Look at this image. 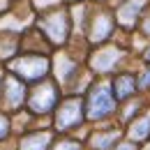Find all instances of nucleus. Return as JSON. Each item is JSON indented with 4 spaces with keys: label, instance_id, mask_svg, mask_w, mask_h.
Wrapping results in <instances>:
<instances>
[{
    "label": "nucleus",
    "instance_id": "22",
    "mask_svg": "<svg viewBox=\"0 0 150 150\" xmlns=\"http://www.w3.org/2000/svg\"><path fill=\"white\" fill-rule=\"evenodd\" d=\"M146 58H148V60H150V46H148V51H146Z\"/></svg>",
    "mask_w": 150,
    "mask_h": 150
},
{
    "label": "nucleus",
    "instance_id": "14",
    "mask_svg": "<svg viewBox=\"0 0 150 150\" xmlns=\"http://www.w3.org/2000/svg\"><path fill=\"white\" fill-rule=\"evenodd\" d=\"M113 141H118V132H104V134H95L93 136V148L97 150H106L113 146Z\"/></svg>",
    "mask_w": 150,
    "mask_h": 150
},
{
    "label": "nucleus",
    "instance_id": "10",
    "mask_svg": "<svg viewBox=\"0 0 150 150\" xmlns=\"http://www.w3.org/2000/svg\"><path fill=\"white\" fill-rule=\"evenodd\" d=\"M150 136V113H146L143 118L134 120L129 127V139L132 141H143Z\"/></svg>",
    "mask_w": 150,
    "mask_h": 150
},
{
    "label": "nucleus",
    "instance_id": "4",
    "mask_svg": "<svg viewBox=\"0 0 150 150\" xmlns=\"http://www.w3.org/2000/svg\"><path fill=\"white\" fill-rule=\"evenodd\" d=\"M56 99H58L56 88H53L51 83H42L37 90L33 93V97H30V109L35 113H49L53 109Z\"/></svg>",
    "mask_w": 150,
    "mask_h": 150
},
{
    "label": "nucleus",
    "instance_id": "23",
    "mask_svg": "<svg viewBox=\"0 0 150 150\" xmlns=\"http://www.w3.org/2000/svg\"><path fill=\"white\" fill-rule=\"evenodd\" d=\"M143 150H150V146H146V148H143Z\"/></svg>",
    "mask_w": 150,
    "mask_h": 150
},
{
    "label": "nucleus",
    "instance_id": "13",
    "mask_svg": "<svg viewBox=\"0 0 150 150\" xmlns=\"http://www.w3.org/2000/svg\"><path fill=\"white\" fill-rule=\"evenodd\" d=\"M134 88H136V81L132 79V76H118L115 79V83H113V90H115V95L118 97H129L132 93H134Z\"/></svg>",
    "mask_w": 150,
    "mask_h": 150
},
{
    "label": "nucleus",
    "instance_id": "2",
    "mask_svg": "<svg viewBox=\"0 0 150 150\" xmlns=\"http://www.w3.org/2000/svg\"><path fill=\"white\" fill-rule=\"evenodd\" d=\"M9 67H12L16 74H21L23 79H28V81H35V79H39V76L46 74V69H49V62H46L44 58L28 56V58H19V60H14Z\"/></svg>",
    "mask_w": 150,
    "mask_h": 150
},
{
    "label": "nucleus",
    "instance_id": "8",
    "mask_svg": "<svg viewBox=\"0 0 150 150\" xmlns=\"http://www.w3.org/2000/svg\"><path fill=\"white\" fill-rule=\"evenodd\" d=\"M23 95H25V88L21 86V81L16 79H7L5 81V99H7V106L9 109H16L21 102H23Z\"/></svg>",
    "mask_w": 150,
    "mask_h": 150
},
{
    "label": "nucleus",
    "instance_id": "5",
    "mask_svg": "<svg viewBox=\"0 0 150 150\" xmlns=\"http://www.w3.org/2000/svg\"><path fill=\"white\" fill-rule=\"evenodd\" d=\"M81 122V102L79 99H69L65 102L60 109H58L56 115V127L58 129H69Z\"/></svg>",
    "mask_w": 150,
    "mask_h": 150
},
{
    "label": "nucleus",
    "instance_id": "21",
    "mask_svg": "<svg viewBox=\"0 0 150 150\" xmlns=\"http://www.w3.org/2000/svg\"><path fill=\"white\" fill-rule=\"evenodd\" d=\"M5 7H7V0H0V12H2Z\"/></svg>",
    "mask_w": 150,
    "mask_h": 150
},
{
    "label": "nucleus",
    "instance_id": "6",
    "mask_svg": "<svg viewBox=\"0 0 150 150\" xmlns=\"http://www.w3.org/2000/svg\"><path fill=\"white\" fill-rule=\"evenodd\" d=\"M120 60V51L118 49H102V51H97L90 60V65H93L95 72H109L113 69V65Z\"/></svg>",
    "mask_w": 150,
    "mask_h": 150
},
{
    "label": "nucleus",
    "instance_id": "17",
    "mask_svg": "<svg viewBox=\"0 0 150 150\" xmlns=\"http://www.w3.org/2000/svg\"><path fill=\"white\" fill-rule=\"evenodd\" d=\"M139 86H141V88H150V69H148V72H143L141 81H139Z\"/></svg>",
    "mask_w": 150,
    "mask_h": 150
},
{
    "label": "nucleus",
    "instance_id": "11",
    "mask_svg": "<svg viewBox=\"0 0 150 150\" xmlns=\"http://www.w3.org/2000/svg\"><path fill=\"white\" fill-rule=\"evenodd\" d=\"M49 141H51V136H49L46 132H44V134H33V136H25V139L21 141L19 150H46Z\"/></svg>",
    "mask_w": 150,
    "mask_h": 150
},
{
    "label": "nucleus",
    "instance_id": "18",
    "mask_svg": "<svg viewBox=\"0 0 150 150\" xmlns=\"http://www.w3.org/2000/svg\"><path fill=\"white\" fill-rule=\"evenodd\" d=\"M58 0H35V5H37L39 9H44V7H49V5H56Z\"/></svg>",
    "mask_w": 150,
    "mask_h": 150
},
{
    "label": "nucleus",
    "instance_id": "19",
    "mask_svg": "<svg viewBox=\"0 0 150 150\" xmlns=\"http://www.w3.org/2000/svg\"><path fill=\"white\" fill-rule=\"evenodd\" d=\"M118 150H134V143H120Z\"/></svg>",
    "mask_w": 150,
    "mask_h": 150
},
{
    "label": "nucleus",
    "instance_id": "3",
    "mask_svg": "<svg viewBox=\"0 0 150 150\" xmlns=\"http://www.w3.org/2000/svg\"><path fill=\"white\" fill-rule=\"evenodd\" d=\"M39 28L53 39V42L62 44V42L67 39V30H69V25H67V14H65V12L49 14V16L39 19Z\"/></svg>",
    "mask_w": 150,
    "mask_h": 150
},
{
    "label": "nucleus",
    "instance_id": "1",
    "mask_svg": "<svg viewBox=\"0 0 150 150\" xmlns=\"http://www.w3.org/2000/svg\"><path fill=\"white\" fill-rule=\"evenodd\" d=\"M115 109V102L111 97V90H109V83H99L90 90V97H88V115L97 120V118H104Z\"/></svg>",
    "mask_w": 150,
    "mask_h": 150
},
{
    "label": "nucleus",
    "instance_id": "16",
    "mask_svg": "<svg viewBox=\"0 0 150 150\" xmlns=\"http://www.w3.org/2000/svg\"><path fill=\"white\" fill-rule=\"evenodd\" d=\"M7 132H9L7 118H2V115H0V139H5V136H7Z\"/></svg>",
    "mask_w": 150,
    "mask_h": 150
},
{
    "label": "nucleus",
    "instance_id": "12",
    "mask_svg": "<svg viewBox=\"0 0 150 150\" xmlns=\"http://www.w3.org/2000/svg\"><path fill=\"white\" fill-rule=\"evenodd\" d=\"M56 74L60 81H69L76 74V62H72L69 58H65V56H58L56 58Z\"/></svg>",
    "mask_w": 150,
    "mask_h": 150
},
{
    "label": "nucleus",
    "instance_id": "7",
    "mask_svg": "<svg viewBox=\"0 0 150 150\" xmlns=\"http://www.w3.org/2000/svg\"><path fill=\"white\" fill-rule=\"evenodd\" d=\"M113 30V21L109 14H97L93 19V25H90V39L93 42H102V39H106L109 35H111Z\"/></svg>",
    "mask_w": 150,
    "mask_h": 150
},
{
    "label": "nucleus",
    "instance_id": "9",
    "mask_svg": "<svg viewBox=\"0 0 150 150\" xmlns=\"http://www.w3.org/2000/svg\"><path fill=\"white\" fill-rule=\"evenodd\" d=\"M143 7V0H129L118 9V21L122 25H134V21L139 19V12Z\"/></svg>",
    "mask_w": 150,
    "mask_h": 150
},
{
    "label": "nucleus",
    "instance_id": "15",
    "mask_svg": "<svg viewBox=\"0 0 150 150\" xmlns=\"http://www.w3.org/2000/svg\"><path fill=\"white\" fill-rule=\"evenodd\" d=\"M53 150H79V143L76 141H60Z\"/></svg>",
    "mask_w": 150,
    "mask_h": 150
},
{
    "label": "nucleus",
    "instance_id": "20",
    "mask_svg": "<svg viewBox=\"0 0 150 150\" xmlns=\"http://www.w3.org/2000/svg\"><path fill=\"white\" fill-rule=\"evenodd\" d=\"M143 30H146V33H148V35H150V16H148V19H146V23H143Z\"/></svg>",
    "mask_w": 150,
    "mask_h": 150
}]
</instances>
